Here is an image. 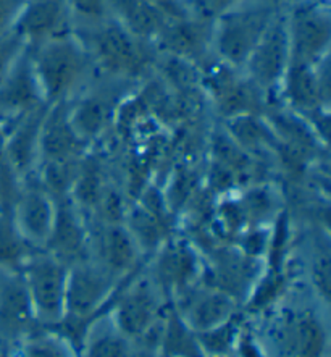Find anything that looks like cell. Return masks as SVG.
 I'll list each match as a JSON object with an SVG mask.
<instances>
[{
    "mask_svg": "<svg viewBox=\"0 0 331 357\" xmlns=\"http://www.w3.org/2000/svg\"><path fill=\"white\" fill-rule=\"evenodd\" d=\"M73 34L83 44L99 76L139 84L157 63L159 52L154 44L136 38L111 17Z\"/></svg>",
    "mask_w": 331,
    "mask_h": 357,
    "instance_id": "1",
    "label": "cell"
},
{
    "mask_svg": "<svg viewBox=\"0 0 331 357\" xmlns=\"http://www.w3.org/2000/svg\"><path fill=\"white\" fill-rule=\"evenodd\" d=\"M28 54L47 104L71 100L95 76L88 52L71 31L28 50Z\"/></svg>",
    "mask_w": 331,
    "mask_h": 357,
    "instance_id": "2",
    "label": "cell"
},
{
    "mask_svg": "<svg viewBox=\"0 0 331 357\" xmlns=\"http://www.w3.org/2000/svg\"><path fill=\"white\" fill-rule=\"evenodd\" d=\"M279 13L278 0H243L212 23L213 59L241 70Z\"/></svg>",
    "mask_w": 331,
    "mask_h": 357,
    "instance_id": "3",
    "label": "cell"
},
{
    "mask_svg": "<svg viewBox=\"0 0 331 357\" xmlns=\"http://www.w3.org/2000/svg\"><path fill=\"white\" fill-rule=\"evenodd\" d=\"M137 84L130 81L95 75L73 99L68 100L71 126L86 146L94 144L111 128L116 109L130 89Z\"/></svg>",
    "mask_w": 331,
    "mask_h": 357,
    "instance_id": "4",
    "label": "cell"
},
{
    "mask_svg": "<svg viewBox=\"0 0 331 357\" xmlns=\"http://www.w3.org/2000/svg\"><path fill=\"white\" fill-rule=\"evenodd\" d=\"M68 265L44 249L29 254L22 268V277L31 301L34 317L43 328H54L65 317Z\"/></svg>",
    "mask_w": 331,
    "mask_h": 357,
    "instance_id": "5",
    "label": "cell"
},
{
    "mask_svg": "<svg viewBox=\"0 0 331 357\" xmlns=\"http://www.w3.org/2000/svg\"><path fill=\"white\" fill-rule=\"evenodd\" d=\"M289 62H291V44H289L288 15L279 10L241 71L267 98L268 104H273L278 98L279 86L286 75Z\"/></svg>",
    "mask_w": 331,
    "mask_h": 357,
    "instance_id": "6",
    "label": "cell"
},
{
    "mask_svg": "<svg viewBox=\"0 0 331 357\" xmlns=\"http://www.w3.org/2000/svg\"><path fill=\"white\" fill-rule=\"evenodd\" d=\"M162 299L164 296L152 278L137 277L136 272L128 278V284H118L107 312L126 338L136 341L162 320Z\"/></svg>",
    "mask_w": 331,
    "mask_h": 357,
    "instance_id": "7",
    "label": "cell"
},
{
    "mask_svg": "<svg viewBox=\"0 0 331 357\" xmlns=\"http://www.w3.org/2000/svg\"><path fill=\"white\" fill-rule=\"evenodd\" d=\"M57 202L36 175L18 183L12 199V215L20 234L33 251L44 249L52 233Z\"/></svg>",
    "mask_w": 331,
    "mask_h": 357,
    "instance_id": "8",
    "label": "cell"
},
{
    "mask_svg": "<svg viewBox=\"0 0 331 357\" xmlns=\"http://www.w3.org/2000/svg\"><path fill=\"white\" fill-rule=\"evenodd\" d=\"M273 343L283 357H327L328 328L315 309L284 310L275 322Z\"/></svg>",
    "mask_w": 331,
    "mask_h": 357,
    "instance_id": "9",
    "label": "cell"
},
{
    "mask_svg": "<svg viewBox=\"0 0 331 357\" xmlns=\"http://www.w3.org/2000/svg\"><path fill=\"white\" fill-rule=\"evenodd\" d=\"M291 60L318 65L330 59L331 18L322 3H302L286 12Z\"/></svg>",
    "mask_w": 331,
    "mask_h": 357,
    "instance_id": "10",
    "label": "cell"
},
{
    "mask_svg": "<svg viewBox=\"0 0 331 357\" xmlns=\"http://www.w3.org/2000/svg\"><path fill=\"white\" fill-rule=\"evenodd\" d=\"M91 231V260L116 282L137 272L142 252L123 223H94Z\"/></svg>",
    "mask_w": 331,
    "mask_h": 357,
    "instance_id": "11",
    "label": "cell"
},
{
    "mask_svg": "<svg viewBox=\"0 0 331 357\" xmlns=\"http://www.w3.org/2000/svg\"><path fill=\"white\" fill-rule=\"evenodd\" d=\"M38 328L22 273L0 272V351L17 348Z\"/></svg>",
    "mask_w": 331,
    "mask_h": 357,
    "instance_id": "12",
    "label": "cell"
},
{
    "mask_svg": "<svg viewBox=\"0 0 331 357\" xmlns=\"http://www.w3.org/2000/svg\"><path fill=\"white\" fill-rule=\"evenodd\" d=\"M86 152L88 146L76 136L71 126L68 100L49 104L39 132L38 167L78 163L83 160Z\"/></svg>",
    "mask_w": 331,
    "mask_h": 357,
    "instance_id": "13",
    "label": "cell"
},
{
    "mask_svg": "<svg viewBox=\"0 0 331 357\" xmlns=\"http://www.w3.org/2000/svg\"><path fill=\"white\" fill-rule=\"evenodd\" d=\"M55 202L57 211L52 233L44 251L71 267L91 259L89 223L70 196L55 199Z\"/></svg>",
    "mask_w": 331,
    "mask_h": 357,
    "instance_id": "14",
    "label": "cell"
},
{
    "mask_svg": "<svg viewBox=\"0 0 331 357\" xmlns=\"http://www.w3.org/2000/svg\"><path fill=\"white\" fill-rule=\"evenodd\" d=\"M47 104L36 81L28 50L0 83V132L5 135L24 116Z\"/></svg>",
    "mask_w": 331,
    "mask_h": 357,
    "instance_id": "15",
    "label": "cell"
},
{
    "mask_svg": "<svg viewBox=\"0 0 331 357\" xmlns=\"http://www.w3.org/2000/svg\"><path fill=\"white\" fill-rule=\"evenodd\" d=\"M173 309L194 333H201L238 315V299L206 283L201 288L191 287L175 298Z\"/></svg>",
    "mask_w": 331,
    "mask_h": 357,
    "instance_id": "16",
    "label": "cell"
},
{
    "mask_svg": "<svg viewBox=\"0 0 331 357\" xmlns=\"http://www.w3.org/2000/svg\"><path fill=\"white\" fill-rule=\"evenodd\" d=\"M49 104L40 105L24 116L3 137L0 159L17 178L18 183L33 176L39 162V132Z\"/></svg>",
    "mask_w": 331,
    "mask_h": 357,
    "instance_id": "17",
    "label": "cell"
},
{
    "mask_svg": "<svg viewBox=\"0 0 331 357\" xmlns=\"http://www.w3.org/2000/svg\"><path fill=\"white\" fill-rule=\"evenodd\" d=\"M12 29L24 40L28 50L70 33L65 0H26Z\"/></svg>",
    "mask_w": 331,
    "mask_h": 357,
    "instance_id": "18",
    "label": "cell"
},
{
    "mask_svg": "<svg viewBox=\"0 0 331 357\" xmlns=\"http://www.w3.org/2000/svg\"><path fill=\"white\" fill-rule=\"evenodd\" d=\"M110 17L146 43L154 44L167 17L144 0H107ZM155 47V45H154Z\"/></svg>",
    "mask_w": 331,
    "mask_h": 357,
    "instance_id": "19",
    "label": "cell"
},
{
    "mask_svg": "<svg viewBox=\"0 0 331 357\" xmlns=\"http://www.w3.org/2000/svg\"><path fill=\"white\" fill-rule=\"evenodd\" d=\"M81 357H131L130 340L111 322L109 312L93 320L86 331Z\"/></svg>",
    "mask_w": 331,
    "mask_h": 357,
    "instance_id": "20",
    "label": "cell"
},
{
    "mask_svg": "<svg viewBox=\"0 0 331 357\" xmlns=\"http://www.w3.org/2000/svg\"><path fill=\"white\" fill-rule=\"evenodd\" d=\"M31 252L15 225L12 204H0V272L20 273Z\"/></svg>",
    "mask_w": 331,
    "mask_h": 357,
    "instance_id": "21",
    "label": "cell"
},
{
    "mask_svg": "<svg viewBox=\"0 0 331 357\" xmlns=\"http://www.w3.org/2000/svg\"><path fill=\"white\" fill-rule=\"evenodd\" d=\"M241 331L243 325L239 324L238 315H234L233 319L226 320L225 324L218 325L215 328L194 335L202 357H230L236 349Z\"/></svg>",
    "mask_w": 331,
    "mask_h": 357,
    "instance_id": "22",
    "label": "cell"
},
{
    "mask_svg": "<svg viewBox=\"0 0 331 357\" xmlns=\"http://www.w3.org/2000/svg\"><path fill=\"white\" fill-rule=\"evenodd\" d=\"M18 357H73V349L68 341L57 331L39 326L22 344L17 346Z\"/></svg>",
    "mask_w": 331,
    "mask_h": 357,
    "instance_id": "23",
    "label": "cell"
},
{
    "mask_svg": "<svg viewBox=\"0 0 331 357\" xmlns=\"http://www.w3.org/2000/svg\"><path fill=\"white\" fill-rule=\"evenodd\" d=\"M71 33L84 31L110 18L107 0H65Z\"/></svg>",
    "mask_w": 331,
    "mask_h": 357,
    "instance_id": "24",
    "label": "cell"
},
{
    "mask_svg": "<svg viewBox=\"0 0 331 357\" xmlns=\"http://www.w3.org/2000/svg\"><path fill=\"white\" fill-rule=\"evenodd\" d=\"M26 44L20 36L13 31L3 34L0 38V83L7 78L13 66L26 52Z\"/></svg>",
    "mask_w": 331,
    "mask_h": 357,
    "instance_id": "25",
    "label": "cell"
},
{
    "mask_svg": "<svg viewBox=\"0 0 331 357\" xmlns=\"http://www.w3.org/2000/svg\"><path fill=\"white\" fill-rule=\"evenodd\" d=\"M243 0H187L185 2L186 12L201 22L213 23L228 10Z\"/></svg>",
    "mask_w": 331,
    "mask_h": 357,
    "instance_id": "26",
    "label": "cell"
},
{
    "mask_svg": "<svg viewBox=\"0 0 331 357\" xmlns=\"http://www.w3.org/2000/svg\"><path fill=\"white\" fill-rule=\"evenodd\" d=\"M26 0H0V38L12 31Z\"/></svg>",
    "mask_w": 331,
    "mask_h": 357,
    "instance_id": "27",
    "label": "cell"
},
{
    "mask_svg": "<svg viewBox=\"0 0 331 357\" xmlns=\"http://www.w3.org/2000/svg\"><path fill=\"white\" fill-rule=\"evenodd\" d=\"M152 7L159 10L162 15H165L167 18H176L183 17V15H187L185 5H183L180 0H144Z\"/></svg>",
    "mask_w": 331,
    "mask_h": 357,
    "instance_id": "28",
    "label": "cell"
},
{
    "mask_svg": "<svg viewBox=\"0 0 331 357\" xmlns=\"http://www.w3.org/2000/svg\"><path fill=\"white\" fill-rule=\"evenodd\" d=\"M0 357H8V354H5V353H2V354H0Z\"/></svg>",
    "mask_w": 331,
    "mask_h": 357,
    "instance_id": "29",
    "label": "cell"
},
{
    "mask_svg": "<svg viewBox=\"0 0 331 357\" xmlns=\"http://www.w3.org/2000/svg\"><path fill=\"white\" fill-rule=\"evenodd\" d=\"M0 354H2V351H0Z\"/></svg>",
    "mask_w": 331,
    "mask_h": 357,
    "instance_id": "30",
    "label": "cell"
}]
</instances>
